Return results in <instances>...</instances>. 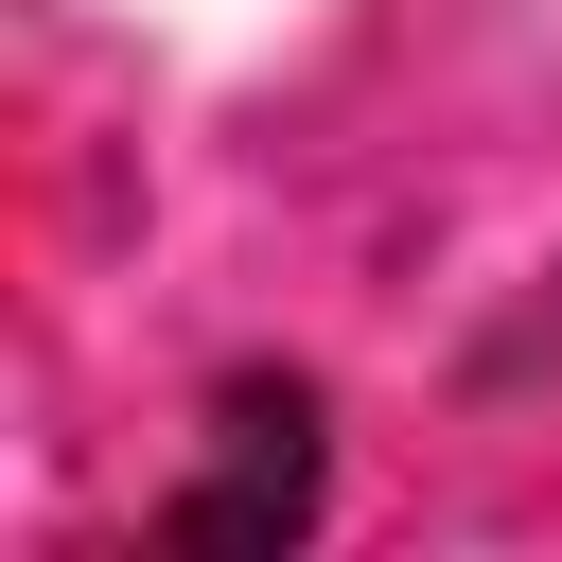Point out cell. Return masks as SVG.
<instances>
[{
	"label": "cell",
	"instance_id": "obj_1",
	"mask_svg": "<svg viewBox=\"0 0 562 562\" xmlns=\"http://www.w3.org/2000/svg\"><path fill=\"white\" fill-rule=\"evenodd\" d=\"M299 527H316V404H299V386H228L211 474L158 509V544H176V562H281Z\"/></svg>",
	"mask_w": 562,
	"mask_h": 562
}]
</instances>
